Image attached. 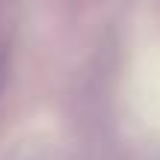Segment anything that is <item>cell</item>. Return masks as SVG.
<instances>
[{
  "label": "cell",
  "instance_id": "obj_1",
  "mask_svg": "<svg viewBox=\"0 0 160 160\" xmlns=\"http://www.w3.org/2000/svg\"><path fill=\"white\" fill-rule=\"evenodd\" d=\"M6 77H9V48H6V39H0V95L6 89Z\"/></svg>",
  "mask_w": 160,
  "mask_h": 160
}]
</instances>
